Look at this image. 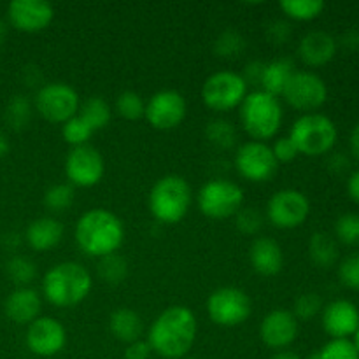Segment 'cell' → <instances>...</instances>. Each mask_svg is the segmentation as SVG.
<instances>
[{
    "label": "cell",
    "instance_id": "6da1fadb",
    "mask_svg": "<svg viewBox=\"0 0 359 359\" xmlns=\"http://www.w3.org/2000/svg\"><path fill=\"white\" fill-rule=\"evenodd\" d=\"M198 323L191 309L172 305L153 321L147 332V344L153 353L165 359H182L193 349Z\"/></svg>",
    "mask_w": 359,
    "mask_h": 359
},
{
    "label": "cell",
    "instance_id": "7a4b0ae2",
    "mask_svg": "<svg viewBox=\"0 0 359 359\" xmlns=\"http://www.w3.org/2000/svg\"><path fill=\"white\" fill-rule=\"evenodd\" d=\"M76 244L91 258H105L118 252L125 242V224L107 209H90L77 219L74 230Z\"/></svg>",
    "mask_w": 359,
    "mask_h": 359
},
{
    "label": "cell",
    "instance_id": "3957f363",
    "mask_svg": "<svg viewBox=\"0 0 359 359\" xmlns=\"http://www.w3.org/2000/svg\"><path fill=\"white\" fill-rule=\"evenodd\" d=\"M91 273L77 262L56 263L42 277V294L49 304L60 309L83 304L91 293Z\"/></svg>",
    "mask_w": 359,
    "mask_h": 359
},
{
    "label": "cell",
    "instance_id": "277c9868",
    "mask_svg": "<svg viewBox=\"0 0 359 359\" xmlns=\"http://www.w3.org/2000/svg\"><path fill=\"white\" fill-rule=\"evenodd\" d=\"M241 125L252 140L273 139L284 121L283 104L277 97L256 90L248 93L241 104Z\"/></svg>",
    "mask_w": 359,
    "mask_h": 359
},
{
    "label": "cell",
    "instance_id": "5b68a950",
    "mask_svg": "<svg viewBox=\"0 0 359 359\" xmlns=\"http://www.w3.org/2000/svg\"><path fill=\"white\" fill-rule=\"evenodd\" d=\"M193 193L188 181L181 175H165L158 179L147 196V207L158 223L175 224L182 221L191 207Z\"/></svg>",
    "mask_w": 359,
    "mask_h": 359
},
{
    "label": "cell",
    "instance_id": "8992f818",
    "mask_svg": "<svg viewBox=\"0 0 359 359\" xmlns=\"http://www.w3.org/2000/svg\"><path fill=\"white\" fill-rule=\"evenodd\" d=\"M290 137L298 153L305 156H323L335 147L339 139L337 125L325 114L311 112L304 114L293 123Z\"/></svg>",
    "mask_w": 359,
    "mask_h": 359
},
{
    "label": "cell",
    "instance_id": "52a82bcc",
    "mask_svg": "<svg viewBox=\"0 0 359 359\" xmlns=\"http://www.w3.org/2000/svg\"><path fill=\"white\" fill-rule=\"evenodd\" d=\"M196 202L203 216L210 219H228L235 217L244 205V191L230 179H210L200 188Z\"/></svg>",
    "mask_w": 359,
    "mask_h": 359
},
{
    "label": "cell",
    "instance_id": "ba28073f",
    "mask_svg": "<svg viewBox=\"0 0 359 359\" xmlns=\"http://www.w3.org/2000/svg\"><path fill=\"white\" fill-rule=\"evenodd\" d=\"M249 86L244 77L233 70H217L210 74L202 86V102L216 112L233 111L248 97Z\"/></svg>",
    "mask_w": 359,
    "mask_h": 359
},
{
    "label": "cell",
    "instance_id": "9c48e42d",
    "mask_svg": "<svg viewBox=\"0 0 359 359\" xmlns=\"http://www.w3.org/2000/svg\"><path fill=\"white\" fill-rule=\"evenodd\" d=\"M207 314L214 325L223 328L241 326L252 314L251 297L241 287H217L207 298Z\"/></svg>",
    "mask_w": 359,
    "mask_h": 359
},
{
    "label": "cell",
    "instance_id": "30bf717a",
    "mask_svg": "<svg viewBox=\"0 0 359 359\" xmlns=\"http://www.w3.org/2000/svg\"><path fill=\"white\" fill-rule=\"evenodd\" d=\"M34 109L49 123L63 125L79 114L81 98L77 91L67 83H46L37 90L34 98Z\"/></svg>",
    "mask_w": 359,
    "mask_h": 359
},
{
    "label": "cell",
    "instance_id": "8fae6325",
    "mask_svg": "<svg viewBox=\"0 0 359 359\" xmlns=\"http://www.w3.org/2000/svg\"><path fill=\"white\" fill-rule=\"evenodd\" d=\"M280 97L297 111L311 114L325 105L328 98V86L325 79L311 70H297L287 81Z\"/></svg>",
    "mask_w": 359,
    "mask_h": 359
},
{
    "label": "cell",
    "instance_id": "7c38bea8",
    "mask_svg": "<svg viewBox=\"0 0 359 359\" xmlns=\"http://www.w3.org/2000/svg\"><path fill=\"white\" fill-rule=\"evenodd\" d=\"M311 214V202L300 189H280L273 193L266 205V219L279 230L300 228Z\"/></svg>",
    "mask_w": 359,
    "mask_h": 359
},
{
    "label": "cell",
    "instance_id": "4fadbf2b",
    "mask_svg": "<svg viewBox=\"0 0 359 359\" xmlns=\"http://www.w3.org/2000/svg\"><path fill=\"white\" fill-rule=\"evenodd\" d=\"M235 167L241 177L249 182H266L277 174L279 163L269 144L249 140L235 153Z\"/></svg>",
    "mask_w": 359,
    "mask_h": 359
},
{
    "label": "cell",
    "instance_id": "5bb4252c",
    "mask_svg": "<svg viewBox=\"0 0 359 359\" xmlns=\"http://www.w3.org/2000/svg\"><path fill=\"white\" fill-rule=\"evenodd\" d=\"M105 174V161L93 146L72 147L65 158V175L76 188H93Z\"/></svg>",
    "mask_w": 359,
    "mask_h": 359
},
{
    "label": "cell",
    "instance_id": "9a60e30c",
    "mask_svg": "<svg viewBox=\"0 0 359 359\" xmlns=\"http://www.w3.org/2000/svg\"><path fill=\"white\" fill-rule=\"evenodd\" d=\"M186 112H188V104L179 91L161 90L146 102L144 118L153 128L168 132L177 128L184 121Z\"/></svg>",
    "mask_w": 359,
    "mask_h": 359
},
{
    "label": "cell",
    "instance_id": "2e32d148",
    "mask_svg": "<svg viewBox=\"0 0 359 359\" xmlns=\"http://www.w3.org/2000/svg\"><path fill=\"white\" fill-rule=\"evenodd\" d=\"M25 342L35 356L53 358L67 346V330L58 319L41 316L28 325Z\"/></svg>",
    "mask_w": 359,
    "mask_h": 359
},
{
    "label": "cell",
    "instance_id": "e0dca14e",
    "mask_svg": "<svg viewBox=\"0 0 359 359\" xmlns=\"http://www.w3.org/2000/svg\"><path fill=\"white\" fill-rule=\"evenodd\" d=\"M7 20L16 30L37 34L53 23L55 9L46 0H13L7 6Z\"/></svg>",
    "mask_w": 359,
    "mask_h": 359
},
{
    "label": "cell",
    "instance_id": "ac0fdd59",
    "mask_svg": "<svg viewBox=\"0 0 359 359\" xmlns=\"http://www.w3.org/2000/svg\"><path fill=\"white\" fill-rule=\"evenodd\" d=\"M298 332V319L293 312L284 309L269 312L259 325V337L263 344L276 351H286L297 340Z\"/></svg>",
    "mask_w": 359,
    "mask_h": 359
},
{
    "label": "cell",
    "instance_id": "d6986e66",
    "mask_svg": "<svg viewBox=\"0 0 359 359\" xmlns=\"http://www.w3.org/2000/svg\"><path fill=\"white\" fill-rule=\"evenodd\" d=\"M323 328L332 339H349L359 328V311L349 300H335L323 307Z\"/></svg>",
    "mask_w": 359,
    "mask_h": 359
},
{
    "label": "cell",
    "instance_id": "ffe728a7",
    "mask_svg": "<svg viewBox=\"0 0 359 359\" xmlns=\"http://www.w3.org/2000/svg\"><path fill=\"white\" fill-rule=\"evenodd\" d=\"M339 42L332 34L325 30H312L302 37L298 44V56L307 67L318 69L325 67L335 58Z\"/></svg>",
    "mask_w": 359,
    "mask_h": 359
},
{
    "label": "cell",
    "instance_id": "44dd1931",
    "mask_svg": "<svg viewBox=\"0 0 359 359\" xmlns=\"http://www.w3.org/2000/svg\"><path fill=\"white\" fill-rule=\"evenodd\" d=\"M42 300L41 294L34 287H16L4 304V312L7 318L16 325H30L35 319L41 318Z\"/></svg>",
    "mask_w": 359,
    "mask_h": 359
},
{
    "label": "cell",
    "instance_id": "7402d4cb",
    "mask_svg": "<svg viewBox=\"0 0 359 359\" xmlns=\"http://www.w3.org/2000/svg\"><path fill=\"white\" fill-rule=\"evenodd\" d=\"M249 262L256 273L263 277H273L283 270V248L270 237H258L249 248Z\"/></svg>",
    "mask_w": 359,
    "mask_h": 359
},
{
    "label": "cell",
    "instance_id": "603a6c76",
    "mask_svg": "<svg viewBox=\"0 0 359 359\" xmlns=\"http://www.w3.org/2000/svg\"><path fill=\"white\" fill-rule=\"evenodd\" d=\"M63 238V224L55 217H37L25 231V241L34 251L46 252L55 249Z\"/></svg>",
    "mask_w": 359,
    "mask_h": 359
},
{
    "label": "cell",
    "instance_id": "cb8c5ba5",
    "mask_svg": "<svg viewBox=\"0 0 359 359\" xmlns=\"http://www.w3.org/2000/svg\"><path fill=\"white\" fill-rule=\"evenodd\" d=\"M109 332L116 340L128 346V344L142 339L144 321L132 309L119 307L109 316Z\"/></svg>",
    "mask_w": 359,
    "mask_h": 359
},
{
    "label": "cell",
    "instance_id": "d4e9b609",
    "mask_svg": "<svg viewBox=\"0 0 359 359\" xmlns=\"http://www.w3.org/2000/svg\"><path fill=\"white\" fill-rule=\"evenodd\" d=\"M294 72H297V67H294L293 60L290 58L272 60V62L265 63L259 88H262V91H265V93L279 98L280 95H283L284 88H286L287 81L291 79V76H293Z\"/></svg>",
    "mask_w": 359,
    "mask_h": 359
},
{
    "label": "cell",
    "instance_id": "484cf974",
    "mask_svg": "<svg viewBox=\"0 0 359 359\" xmlns=\"http://www.w3.org/2000/svg\"><path fill=\"white\" fill-rule=\"evenodd\" d=\"M309 256L319 269H332L339 262V244L332 235L316 231L309 241Z\"/></svg>",
    "mask_w": 359,
    "mask_h": 359
},
{
    "label": "cell",
    "instance_id": "4316f807",
    "mask_svg": "<svg viewBox=\"0 0 359 359\" xmlns=\"http://www.w3.org/2000/svg\"><path fill=\"white\" fill-rule=\"evenodd\" d=\"M79 116L91 126L93 132L104 130L112 119V109L102 97H90L81 104Z\"/></svg>",
    "mask_w": 359,
    "mask_h": 359
},
{
    "label": "cell",
    "instance_id": "83f0119b",
    "mask_svg": "<svg viewBox=\"0 0 359 359\" xmlns=\"http://www.w3.org/2000/svg\"><path fill=\"white\" fill-rule=\"evenodd\" d=\"M32 114H34V102L27 95H14L7 102L4 119H6L9 128L20 132V130H25L30 125Z\"/></svg>",
    "mask_w": 359,
    "mask_h": 359
},
{
    "label": "cell",
    "instance_id": "f1b7e54d",
    "mask_svg": "<svg viewBox=\"0 0 359 359\" xmlns=\"http://www.w3.org/2000/svg\"><path fill=\"white\" fill-rule=\"evenodd\" d=\"M205 137L217 149H231L237 144V128L224 118H214L205 125Z\"/></svg>",
    "mask_w": 359,
    "mask_h": 359
},
{
    "label": "cell",
    "instance_id": "f546056e",
    "mask_svg": "<svg viewBox=\"0 0 359 359\" xmlns=\"http://www.w3.org/2000/svg\"><path fill=\"white\" fill-rule=\"evenodd\" d=\"M326 4L323 0H284L280 2V9L290 20L294 21H312L325 11Z\"/></svg>",
    "mask_w": 359,
    "mask_h": 359
},
{
    "label": "cell",
    "instance_id": "4dcf8cb0",
    "mask_svg": "<svg viewBox=\"0 0 359 359\" xmlns=\"http://www.w3.org/2000/svg\"><path fill=\"white\" fill-rule=\"evenodd\" d=\"M98 276L104 283L118 286L128 276V263L118 252L105 256V258H100V263H98Z\"/></svg>",
    "mask_w": 359,
    "mask_h": 359
},
{
    "label": "cell",
    "instance_id": "1f68e13d",
    "mask_svg": "<svg viewBox=\"0 0 359 359\" xmlns=\"http://www.w3.org/2000/svg\"><path fill=\"white\" fill-rule=\"evenodd\" d=\"M116 112L126 121H137L142 119L146 114V102L137 91L126 90L118 95L116 98Z\"/></svg>",
    "mask_w": 359,
    "mask_h": 359
},
{
    "label": "cell",
    "instance_id": "d6a6232c",
    "mask_svg": "<svg viewBox=\"0 0 359 359\" xmlns=\"http://www.w3.org/2000/svg\"><path fill=\"white\" fill-rule=\"evenodd\" d=\"M245 49V39L242 37L241 32L233 30V28H226L217 35L214 41V53L219 58H235V56L242 55Z\"/></svg>",
    "mask_w": 359,
    "mask_h": 359
},
{
    "label": "cell",
    "instance_id": "836d02e7",
    "mask_svg": "<svg viewBox=\"0 0 359 359\" xmlns=\"http://www.w3.org/2000/svg\"><path fill=\"white\" fill-rule=\"evenodd\" d=\"M74 198H76L74 186L69 182H60L49 186L48 191L44 193V205L53 212H63L72 207Z\"/></svg>",
    "mask_w": 359,
    "mask_h": 359
},
{
    "label": "cell",
    "instance_id": "e575fe53",
    "mask_svg": "<svg viewBox=\"0 0 359 359\" xmlns=\"http://www.w3.org/2000/svg\"><path fill=\"white\" fill-rule=\"evenodd\" d=\"M6 272L9 279L14 284H18V287H27L37 277L35 263L32 259L25 258V256H13L6 263Z\"/></svg>",
    "mask_w": 359,
    "mask_h": 359
},
{
    "label": "cell",
    "instance_id": "d590c367",
    "mask_svg": "<svg viewBox=\"0 0 359 359\" xmlns=\"http://www.w3.org/2000/svg\"><path fill=\"white\" fill-rule=\"evenodd\" d=\"M93 130L91 126L81 118L79 114H76L74 118H70L69 121H65L62 125V137L67 144H70L72 147L86 146L88 140L93 137Z\"/></svg>",
    "mask_w": 359,
    "mask_h": 359
},
{
    "label": "cell",
    "instance_id": "8d00e7d4",
    "mask_svg": "<svg viewBox=\"0 0 359 359\" xmlns=\"http://www.w3.org/2000/svg\"><path fill=\"white\" fill-rule=\"evenodd\" d=\"M335 241L346 245H359V214H342L335 223Z\"/></svg>",
    "mask_w": 359,
    "mask_h": 359
},
{
    "label": "cell",
    "instance_id": "74e56055",
    "mask_svg": "<svg viewBox=\"0 0 359 359\" xmlns=\"http://www.w3.org/2000/svg\"><path fill=\"white\" fill-rule=\"evenodd\" d=\"M318 353L319 359H359L356 346L349 339H332Z\"/></svg>",
    "mask_w": 359,
    "mask_h": 359
},
{
    "label": "cell",
    "instance_id": "f35d334b",
    "mask_svg": "<svg viewBox=\"0 0 359 359\" xmlns=\"http://www.w3.org/2000/svg\"><path fill=\"white\" fill-rule=\"evenodd\" d=\"M323 312V300L318 293L309 291V293L300 294L294 302L293 316L298 321H311L316 316Z\"/></svg>",
    "mask_w": 359,
    "mask_h": 359
},
{
    "label": "cell",
    "instance_id": "ab89813d",
    "mask_svg": "<svg viewBox=\"0 0 359 359\" xmlns=\"http://www.w3.org/2000/svg\"><path fill=\"white\" fill-rule=\"evenodd\" d=\"M265 217L259 212L256 207H242L237 214H235V226L238 231L244 235H256L263 228Z\"/></svg>",
    "mask_w": 359,
    "mask_h": 359
},
{
    "label": "cell",
    "instance_id": "60d3db41",
    "mask_svg": "<svg viewBox=\"0 0 359 359\" xmlns=\"http://www.w3.org/2000/svg\"><path fill=\"white\" fill-rule=\"evenodd\" d=\"M339 277L349 290L359 291V255L347 256L339 266Z\"/></svg>",
    "mask_w": 359,
    "mask_h": 359
},
{
    "label": "cell",
    "instance_id": "b9f144b4",
    "mask_svg": "<svg viewBox=\"0 0 359 359\" xmlns=\"http://www.w3.org/2000/svg\"><path fill=\"white\" fill-rule=\"evenodd\" d=\"M270 149H272L277 163H291V161H294L300 156L297 146H294L293 140H291L290 137H279V139L270 146Z\"/></svg>",
    "mask_w": 359,
    "mask_h": 359
},
{
    "label": "cell",
    "instance_id": "7bdbcfd3",
    "mask_svg": "<svg viewBox=\"0 0 359 359\" xmlns=\"http://www.w3.org/2000/svg\"><path fill=\"white\" fill-rule=\"evenodd\" d=\"M265 35H266V39H269L270 44L283 46V44H286L291 37H293V27H291L287 21L276 20V21H272L269 27H266Z\"/></svg>",
    "mask_w": 359,
    "mask_h": 359
},
{
    "label": "cell",
    "instance_id": "ee69618b",
    "mask_svg": "<svg viewBox=\"0 0 359 359\" xmlns=\"http://www.w3.org/2000/svg\"><path fill=\"white\" fill-rule=\"evenodd\" d=\"M263 69H265V62L252 60V62H249L248 65L244 67V72H242L241 76L244 77L248 86H259V83H262Z\"/></svg>",
    "mask_w": 359,
    "mask_h": 359
},
{
    "label": "cell",
    "instance_id": "f6af8a7d",
    "mask_svg": "<svg viewBox=\"0 0 359 359\" xmlns=\"http://www.w3.org/2000/svg\"><path fill=\"white\" fill-rule=\"evenodd\" d=\"M151 353V346L147 344V340H137V342H132L126 346L125 349V359H149Z\"/></svg>",
    "mask_w": 359,
    "mask_h": 359
},
{
    "label": "cell",
    "instance_id": "bcb514c9",
    "mask_svg": "<svg viewBox=\"0 0 359 359\" xmlns=\"http://www.w3.org/2000/svg\"><path fill=\"white\" fill-rule=\"evenodd\" d=\"M349 167L351 161L344 153H333L332 156L328 158V168L333 174H344V172L349 170Z\"/></svg>",
    "mask_w": 359,
    "mask_h": 359
},
{
    "label": "cell",
    "instance_id": "7dc6e473",
    "mask_svg": "<svg viewBox=\"0 0 359 359\" xmlns=\"http://www.w3.org/2000/svg\"><path fill=\"white\" fill-rule=\"evenodd\" d=\"M340 46H344L349 51H358L359 49V30L358 28H351L340 39Z\"/></svg>",
    "mask_w": 359,
    "mask_h": 359
},
{
    "label": "cell",
    "instance_id": "c3c4849f",
    "mask_svg": "<svg viewBox=\"0 0 359 359\" xmlns=\"http://www.w3.org/2000/svg\"><path fill=\"white\" fill-rule=\"evenodd\" d=\"M347 195L354 203L359 205V168L351 172L349 179H347Z\"/></svg>",
    "mask_w": 359,
    "mask_h": 359
},
{
    "label": "cell",
    "instance_id": "681fc988",
    "mask_svg": "<svg viewBox=\"0 0 359 359\" xmlns=\"http://www.w3.org/2000/svg\"><path fill=\"white\" fill-rule=\"evenodd\" d=\"M349 146H351V154L359 161V123L353 128L349 137Z\"/></svg>",
    "mask_w": 359,
    "mask_h": 359
},
{
    "label": "cell",
    "instance_id": "f907efd6",
    "mask_svg": "<svg viewBox=\"0 0 359 359\" xmlns=\"http://www.w3.org/2000/svg\"><path fill=\"white\" fill-rule=\"evenodd\" d=\"M270 359H302L297 353L293 351H277Z\"/></svg>",
    "mask_w": 359,
    "mask_h": 359
},
{
    "label": "cell",
    "instance_id": "816d5d0a",
    "mask_svg": "<svg viewBox=\"0 0 359 359\" xmlns=\"http://www.w3.org/2000/svg\"><path fill=\"white\" fill-rule=\"evenodd\" d=\"M9 149H11L9 139H7V137L0 132V158L6 156V154L9 153Z\"/></svg>",
    "mask_w": 359,
    "mask_h": 359
},
{
    "label": "cell",
    "instance_id": "f5cc1de1",
    "mask_svg": "<svg viewBox=\"0 0 359 359\" xmlns=\"http://www.w3.org/2000/svg\"><path fill=\"white\" fill-rule=\"evenodd\" d=\"M7 37V23L0 21V42H4V39Z\"/></svg>",
    "mask_w": 359,
    "mask_h": 359
},
{
    "label": "cell",
    "instance_id": "db71d44e",
    "mask_svg": "<svg viewBox=\"0 0 359 359\" xmlns=\"http://www.w3.org/2000/svg\"><path fill=\"white\" fill-rule=\"evenodd\" d=\"M354 346H356V349H358V353H359V328H358V332H356V335H354Z\"/></svg>",
    "mask_w": 359,
    "mask_h": 359
},
{
    "label": "cell",
    "instance_id": "11a10c76",
    "mask_svg": "<svg viewBox=\"0 0 359 359\" xmlns=\"http://www.w3.org/2000/svg\"><path fill=\"white\" fill-rule=\"evenodd\" d=\"M182 359H200V358H182Z\"/></svg>",
    "mask_w": 359,
    "mask_h": 359
}]
</instances>
